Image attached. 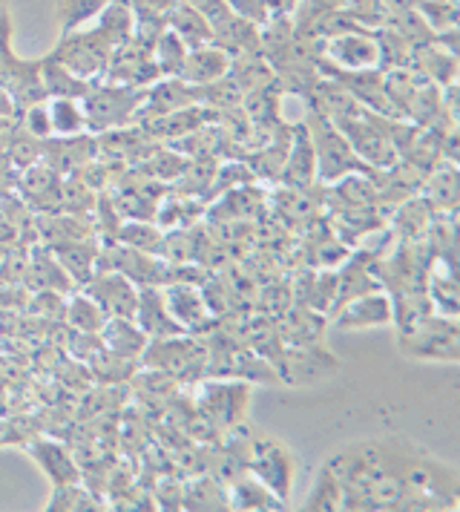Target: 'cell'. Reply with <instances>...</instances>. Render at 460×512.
Wrapping results in <instances>:
<instances>
[{"label": "cell", "instance_id": "e0dca14e", "mask_svg": "<svg viewBox=\"0 0 460 512\" xmlns=\"http://www.w3.org/2000/svg\"><path fill=\"white\" fill-rule=\"evenodd\" d=\"M420 199L440 216H452L460 199L458 167L449 162H437L420 185Z\"/></svg>", "mask_w": 460, "mask_h": 512}, {"label": "cell", "instance_id": "484cf974", "mask_svg": "<svg viewBox=\"0 0 460 512\" xmlns=\"http://www.w3.org/2000/svg\"><path fill=\"white\" fill-rule=\"evenodd\" d=\"M41 78H44L46 98H75V101H81L92 87L90 81L72 75V72L64 70L55 61H49V58H41Z\"/></svg>", "mask_w": 460, "mask_h": 512}, {"label": "cell", "instance_id": "d6986e66", "mask_svg": "<svg viewBox=\"0 0 460 512\" xmlns=\"http://www.w3.org/2000/svg\"><path fill=\"white\" fill-rule=\"evenodd\" d=\"M161 294H164V303H167L170 317H173V320H176V323H179L184 331H187V328L205 326L210 308H207L205 294H202L196 285H187V282H173V285L161 288Z\"/></svg>", "mask_w": 460, "mask_h": 512}, {"label": "cell", "instance_id": "5bb4252c", "mask_svg": "<svg viewBox=\"0 0 460 512\" xmlns=\"http://www.w3.org/2000/svg\"><path fill=\"white\" fill-rule=\"evenodd\" d=\"M230 72V55L219 44H202V47H190L184 52L179 78L193 84V87H207L213 81H219L222 75Z\"/></svg>", "mask_w": 460, "mask_h": 512}, {"label": "cell", "instance_id": "83f0119b", "mask_svg": "<svg viewBox=\"0 0 460 512\" xmlns=\"http://www.w3.org/2000/svg\"><path fill=\"white\" fill-rule=\"evenodd\" d=\"M302 510H308V512L343 510V487L337 484V478H334L328 469H320V472H317L314 487H311V492H308V495H305V501H302Z\"/></svg>", "mask_w": 460, "mask_h": 512}, {"label": "cell", "instance_id": "5b68a950", "mask_svg": "<svg viewBox=\"0 0 460 512\" xmlns=\"http://www.w3.org/2000/svg\"><path fill=\"white\" fill-rule=\"evenodd\" d=\"M110 55L113 49L107 47L92 29H72V32H61V41L58 47L52 49L46 58L61 64L64 70L72 75L84 78V81H101L107 75V64H110Z\"/></svg>", "mask_w": 460, "mask_h": 512}, {"label": "cell", "instance_id": "9a60e30c", "mask_svg": "<svg viewBox=\"0 0 460 512\" xmlns=\"http://www.w3.org/2000/svg\"><path fill=\"white\" fill-rule=\"evenodd\" d=\"M133 323H136L147 337H153V340L184 334V328L170 317L167 303H164V294H161V288H156V285L138 288V303L136 314H133Z\"/></svg>", "mask_w": 460, "mask_h": 512}, {"label": "cell", "instance_id": "d590c367", "mask_svg": "<svg viewBox=\"0 0 460 512\" xmlns=\"http://www.w3.org/2000/svg\"><path fill=\"white\" fill-rule=\"evenodd\" d=\"M115 236L121 239L124 248H136V251H147V254L159 256L161 236H164V233H161L159 228H153V225H144V222H136V219H133V222H127Z\"/></svg>", "mask_w": 460, "mask_h": 512}, {"label": "cell", "instance_id": "603a6c76", "mask_svg": "<svg viewBox=\"0 0 460 512\" xmlns=\"http://www.w3.org/2000/svg\"><path fill=\"white\" fill-rule=\"evenodd\" d=\"M182 510H230V489L216 475H199L182 487Z\"/></svg>", "mask_w": 460, "mask_h": 512}, {"label": "cell", "instance_id": "ffe728a7", "mask_svg": "<svg viewBox=\"0 0 460 512\" xmlns=\"http://www.w3.org/2000/svg\"><path fill=\"white\" fill-rule=\"evenodd\" d=\"M26 449H29V455L35 458V464L41 466V472L52 481V487L81 481V469L75 464V458L69 455L67 446H61V443L55 441H46L44 438V441L29 443Z\"/></svg>", "mask_w": 460, "mask_h": 512}, {"label": "cell", "instance_id": "7a4b0ae2", "mask_svg": "<svg viewBox=\"0 0 460 512\" xmlns=\"http://www.w3.org/2000/svg\"><path fill=\"white\" fill-rule=\"evenodd\" d=\"M147 87H130V84H92L90 93L81 98V110L87 118V133H110L118 127H130L138 118L144 104Z\"/></svg>", "mask_w": 460, "mask_h": 512}, {"label": "cell", "instance_id": "8d00e7d4", "mask_svg": "<svg viewBox=\"0 0 460 512\" xmlns=\"http://www.w3.org/2000/svg\"><path fill=\"white\" fill-rule=\"evenodd\" d=\"M23 116V133L32 136V139L44 141L52 136V124H49V110H46V101L38 104H29L21 110Z\"/></svg>", "mask_w": 460, "mask_h": 512}, {"label": "cell", "instance_id": "3957f363", "mask_svg": "<svg viewBox=\"0 0 460 512\" xmlns=\"http://www.w3.org/2000/svg\"><path fill=\"white\" fill-rule=\"evenodd\" d=\"M305 130L311 136L314 144V156H317V179L325 185H334L340 182L348 173H363L368 170L366 164L357 159V153L351 150V144L345 141L340 133V127L334 121H328L320 116L317 110L308 107V116H305Z\"/></svg>", "mask_w": 460, "mask_h": 512}, {"label": "cell", "instance_id": "d4e9b609", "mask_svg": "<svg viewBox=\"0 0 460 512\" xmlns=\"http://www.w3.org/2000/svg\"><path fill=\"white\" fill-rule=\"evenodd\" d=\"M437 216L440 213L429 208L420 196H409V199H403V205L391 216V222H394V231L400 233L403 239H423Z\"/></svg>", "mask_w": 460, "mask_h": 512}, {"label": "cell", "instance_id": "f1b7e54d", "mask_svg": "<svg viewBox=\"0 0 460 512\" xmlns=\"http://www.w3.org/2000/svg\"><path fill=\"white\" fill-rule=\"evenodd\" d=\"M46 510H104V501L92 489L81 487V481H75V484H58L52 489Z\"/></svg>", "mask_w": 460, "mask_h": 512}, {"label": "cell", "instance_id": "30bf717a", "mask_svg": "<svg viewBox=\"0 0 460 512\" xmlns=\"http://www.w3.org/2000/svg\"><path fill=\"white\" fill-rule=\"evenodd\" d=\"M87 297L107 317H133L138 303V285L118 271H101L87 282Z\"/></svg>", "mask_w": 460, "mask_h": 512}, {"label": "cell", "instance_id": "8fae6325", "mask_svg": "<svg viewBox=\"0 0 460 512\" xmlns=\"http://www.w3.org/2000/svg\"><path fill=\"white\" fill-rule=\"evenodd\" d=\"M98 141L78 133V136H58V139L41 141V162L49 164L55 173H81L95 162Z\"/></svg>", "mask_w": 460, "mask_h": 512}, {"label": "cell", "instance_id": "277c9868", "mask_svg": "<svg viewBox=\"0 0 460 512\" xmlns=\"http://www.w3.org/2000/svg\"><path fill=\"white\" fill-rule=\"evenodd\" d=\"M400 349L414 360L432 363H458L460 360V331L458 317L429 314L417 326L400 331Z\"/></svg>", "mask_w": 460, "mask_h": 512}, {"label": "cell", "instance_id": "e575fe53", "mask_svg": "<svg viewBox=\"0 0 460 512\" xmlns=\"http://www.w3.org/2000/svg\"><path fill=\"white\" fill-rule=\"evenodd\" d=\"M67 323L72 328H78V331H84V334H98L104 328V323H107V314L84 294V297H75L69 303Z\"/></svg>", "mask_w": 460, "mask_h": 512}, {"label": "cell", "instance_id": "ac0fdd59", "mask_svg": "<svg viewBox=\"0 0 460 512\" xmlns=\"http://www.w3.org/2000/svg\"><path fill=\"white\" fill-rule=\"evenodd\" d=\"M409 70H414L426 81H435L437 87L458 84V52L437 44V41H429V44L414 49Z\"/></svg>", "mask_w": 460, "mask_h": 512}, {"label": "cell", "instance_id": "74e56055", "mask_svg": "<svg viewBox=\"0 0 460 512\" xmlns=\"http://www.w3.org/2000/svg\"><path fill=\"white\" fill-rule=\"evenodd\" d=\"M225 6H228L233 15H239V18H245V21H251L256 26H262L268 21L265 0H225Z\"/></svg>", "mask_w": 460, "mask_h": 512}, {"label": "cell", "instance_id": "1f68e13d", "mask_svg": "<svg viewBox=\"0 0 460 512\" xmlns=\"http://www.w3.org/2000/svg\"><path fill=\"white\" fill-rule=\"evenodd\" d=\"M184 52H187V44H184L176 32H170V29L164 26L161 35L156 38V44H153V61H156V67H159L161 75H176L179 67H182Z\"/></svg>", "mask_w": 460, "mask_h": 512}, {"label": "cell", "instance_id": "9c48e42d", "mask_svg": "<svg viewBox=\"0 0 460 512\" xmlns=\"http://www.w3.org/2000/svg\"><path fill=\"white\" fill-rule=\"evenodd\" d=\"M274 372L285 383H317L322 377L337 372V360L317 346H285L271 357Z\"/></svg>", "mask_w": 460, "mask_h": 512}, {"label": "cell", "instance_id": "cb8c5ba5", "mask_svg": "<svg viewBox=\"0 0 460 512\" xmlns=\"http://www.w3.org/2000/svg\"><path fill=\"white\" fill-rule=\"evenodd\" d=\"M230 489V510H285V501L265 487L251 472L239 475Z\"/></svg>", "mask_w": 460, "mask_h": 512}, {"label": "cell", "instance_id": "ba28073f", "mask_svg": "<svg viewBox=\"0 0 460 512\" xmlns=\"http://www.w3.org/2000/svg\"><path fill=\"white\" fill-rule=\"evenodd\" d=\"M320 64L343 72L380 70V52H377L374 32L371 29H348L343 35L328 38Z\"/></svg>", "mask_w": 460, "mask_h": 512}, {"label": "cell", "instance_id": "4fadbf2b", "mask_svg": "<svg viewBox=\"0 0 460 512\" xmlns=\"http://www.w3.org/2000/svg\"><path fill=\"white\" fill-rule=\"evenodd\" d=\"M279 182L291 190H308L317 182V156H314V144L305 124L291 130V144H288V156H285Z\"/></svg>", "mask_w": 460, "mask_h": 512}, {"label": "cell", "instance_id": "4316f807", "mask_svg": "<svg viewBox=\"0 0 460 512\" xmlns=\"http://www.w3.org/2000/svg\"><path fill=\"white\" fill-rule=\"evenodd\" d=\"M46 110H49L52 136L87 133V118H84V110H81V101H75V98H46Z\"/></svg>", "mask_w": 460, "mask_h": 512}, {"label": "cell", "instance_id": "2e32d148", "mask_svg": "<svg viewBox=\"0 0 460 512\" xmlns=\"http://www.w3.org/2000/svg\"><path fill=\"white\" fill-rule=\"evenodd\" d=\"M0 87L6 90V95L12 98L15 110H23L29 104L46 101L44 78H41V61H21L15 58L9 64V70L3 72Z\"/></svg>", "mask_w": 460, "mask_h": 512}, {"label": "cell", "instance_id": "6da1fadb", "mask_svg": "<svg viewBox=\"0 0 460 512\" xmlns=\"http://www.w3.org/2000/svg\"><path fill=\"white\" fill-rule=\"evenodd\" d=\"M322 469L343 487V510L374 481L394 478L406 489V510H455L460 478L452 466L440 464L429 452L406 438H374L337 449Z\"/></svg>", "mask_w": 460, "mask_h": 512}, {"label": "cell", "instance_id": "44dd1931", "mask_svg": "<svg viewBox=\"0 0 460 512\" xmlns=\"http://www.w3.org/2000/svg\"><path fill=\"white\" fill-rule=\"evenodd\" d=\"M164 26L170 32H176L182 38L187 49L202 47V44H213V29L207 24V18L190 3L184 0H173L164 12Z\"/></svg>", "mask_w": 460, "mask_h": 512}, {"label": "cell", "instance_id": "4dcf8cb0", "mask_svg": "<svg viewBox=\"0 0 460 512\" xmlns=\"http://www.w3.org/2000/svg\"><path fill=\"white\" fill-rule=\"evenodd\" d=\"M426 297H429L435 314L458 317V282H455V274H432L426 280Z\"/></svg>", "mask_w": 460, "mask_h": 512}, {"label": "cell", "instance_id": "8992f818", "mask_svg": "<svg viewBox=\"0 0 460 512\" xmlns=\"http://www.w3.org/2000/svg\"><path fill=\"white\" fill-rule=\"evenodd\" d=\"M248 472L288 504L297 478V455L282 441L259 435L248 446Z\"/></svg>", "mask_w": 460, "mask_h": 512}, {"label": "cell", "instance_id": "7402d4cb", "mask_svg": "<svg viewBox=\"0 0 460 512\" xmlns=\"http://www.w3.org/2000/svg\"><path fill=\"white\" fill-rule=\"evenodd\" d=\"M98 334L104 337V346L113 354L124 357V360H133V363L141 360V354L150 343V337L133 323V317H107V323Z\"/></svg>", "mask_w": 460, "mask_h": 512}, {"label": "cell", "instance_id": "7c38bea8", "mask_svg": "<svg viewBox=\"0 0 460 512\" xmlns=\"http://www.w3.org/2000/svg\"><path fill=\"white\" fill-rule=\"evenodd\" d=\"M334 326L343 331H360V328L391 326V297L383 291H371L357 300H348L340 308L331 311Z\"/></svg>", "mask_w": 460, "mask_h": 512}, {"label": "cell", "instance_id": "836d02e7", "mask_svg": "<svg viewBox=\"0 0 460 512\" xmlns=\"http://www.w3.org/2000/svg\"><path fill=\"white\" fill-rule=\"evenodd\" d=\"M343 12L363 29H380L389 21V6L383 0H343Z\"/></svg>", "mask_w": 460, "mask_h": 512}, {"label": "cell", "instance_id": "52a82bcc", "mask_svg": "<svg viewBox=\"0 0 460 512\" xmlns=\"http://www.w3.org/2000/svg\"><path fill=\"white\" fill-rule=\"evenodd\" d=\"M251 403V386L239 380H213L202 386L199 395V415L210 423L216 432H233L245 415Z\"/></svg>", "mask_w": 460, "mask_h": 512}, {"label": "cell", "instance_id": "f546056e", "mask_svg": "<svg viewBox=\"0 0 460 512\" xmlns=\"http://www.w3.org/2000/svg\"><path fill=\"white\" fill-rule=\"evenodd\" d=\"M288 144H291V136H288V133L274 136V139L268 141V144L253 156V173L262 176V179L279 182V179H282V167H285V156H288Z\"/></svg>", "mask_w": 460, "mask_h": 512}, {"label": "cell", "instance_id": "d6a6232c", "mask_svg": "<svg viewBox=\"0 0 460 512\" xmlns=\"http://www.w3.org/2000/svg\"><path fill=\"white\" fill-rule=\"evenodd\" d=\"M110 0H58V21L61 32H72L92 21Z\"/></svg>", "mask_w": 460, "mask_h": 512}]
</instances>
